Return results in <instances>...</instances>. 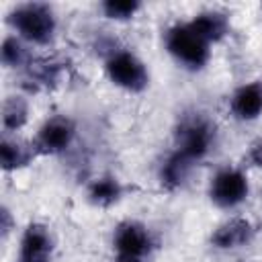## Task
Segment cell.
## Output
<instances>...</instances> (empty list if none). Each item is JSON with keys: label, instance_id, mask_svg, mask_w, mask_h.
Segmentation results:
<instances>
[{"label": "cell", "instance_id": "e0dca14e", "mask_svg": "<svg viewBox=\"0 0 262 262\" xmlns=\"http://www.w3.org/2000/svg\"><path fill=\"white\" fill-rule=\"evenodd\" d=\"M25 59H27V51L23 43L14 37H6L2 43V61L10 68H16V66H23Z\"/></svg>", "mask_w": 262, "mask_h": 262}, {"label": "cell", "instance_id": "52a82bcc", "mask_svg": "<svg viewBox=\"0 0 262 262\" xmlns=\"http://www.w3.org/2000/svg\"><path fill=\"white\" fill-rule=\"evenodd\" d=\"M113 244H115L117 256L143 258L151 248V237H149V231L141 223L125 221L115 229Z\"/></svg>", "mask_w": 262, "mask_h": 262}, {"label": "cell", "instance_id": "9c48e42d", "mask_svg": "<svg viewBox=\"0 0 262 262\" xmlns=\"http://www.w3.org/2000/svg\"><path fill=\"white\" fill-rule=\"evenodd\" d=\"M51 252V235L41 225H29L20 239V262H47Z\"/></svg>", "mask_w": 262, "mask_h": 262}, {"label": "cell", "instance_id": "2e32d148", "mask_svg": "<svg viewBox=\"0 0 262 262\" xmlns=\"http://www.w3.org/2000/svg\"><path fill=\"white\" fill-rule=\"evenodd\" d=\"M137 10H139V4L133 0H108L102 4V12L115 20H127Z\"/></svg>", "mask_w": 262, "mask_h": 262}, {"label": "cell", "instance_id": "ba28073f", "mask_svg": "<svg viewBox=\"0 0 262 262\" xmlns=\"http://www.w3.org/2000/svg\"><path fill=\"white\" fill-rule=\"evenodd\" d=\"M229 108L235 119L252 121L262 115V82H248L239 86L229 100Z\"/></svg>", "mask_w": 262, "mask_h": 262}, {"label": "cell", "instance_id": "4fadbf2b", "mask_svg": "<svg viewBox=\"0 0 262 262\" xmlns=\"http://www.w3.org/2000/svg\"><path fill=\"white\" fill-rule=\"evenodd\" d=\"M190 166L192 162L186 160L184 156H180L178 151H174L162 166V182L168 186V188H178L186 178H188V172H190Z\"/></svg>", "mask_w": 262, "mask_h": 262}, {"label": "cell", "instance_id": "7c38bea8", "mask_svg": "<svg viewBox=\"0 0 262 262\" xmlns=\"http://www.w3.org/2000/svg\"><path fill=\"white\" fill-rule=\"evenodd\" d=\"M119 196H121V184L111 176L96 178L88 186V199L98 207H108L117 203Z\"/></svg>", "mask_w": 262, "mask_h": 262}, {"label": "cell", "instance_id": "5b68a950", "mask_svg": "<svg viewBox=\"0 0 262 262\" xmlns=\"http://www.w3.org/2000/svg\"><path fill=\"white\" fill-rule=\"evenodd\" d=\"M248 190H250L248 178L237 168L219 170L213 176L211 186H209V194H211L213 203L223 209H233V207L242 205L248 196Z\"/></svg>", "mask_w": 262, "mask_h": 262}, {"label": "cell", "instance_id": "6da1fadb", "mask_svg": "<svg viewBox=\"0 0 262 262\" xmlns=\"http://www.w3.org/2000/svg\"><path fill=\"white\" fill-rule=\"evenodd\" d=\"M166 49L168 53L182 66L199 70L209 61L211 55V43L207 39H203L192 27L190 23H182V25H174L166 31L164 37Z\"/></svg>", "mask_w": 262, "mask_h": 262}, {"label": "cell", "instance_id": "5bb4252c", "mask_svg": "<svg viewBox=\"0 0 262 262\" xmlns=\"http://www.w3.org/2000/svg\"><path fill=\"white\" fill-rule=\"evenodd\" d=\"M27 117H29V108H27V102L18 96H10L6 102H4V113H2V121H4V127L10 129V131H16L20 129L25 123H27Z\"/></svg>", "mask_w": 262, "mask_h": 262}, {"label": "cell", "instance_id": "3957f363", "mask_svg": "<svg viewBox=\"0 0 262 262\" xmlns=\"http://www.w3.org/2000/svg\"><path fill=\"white\" fill-rule=\"evenodd\" d=\"M213 137H215V131L207 119L196 115L188 117L180 123L176 131V151L194 164L211 151Z\"/></svg>", "mask_w": 262, "mask_h": 262}, {"label": "cell", "instance_id": "8992f818", "mask_svg": "<svg viewBox=\"0 0 262 262\" xmlns=\"http://www.w3.org/2000/svg\"><path fill=\"white\" fill-rule=\"evenodd\" d=\"M74 139V125L66 117H51L45 121L37 133L35 147L43 154H59L70 147Z\"/></svg>", "mask_w": 262, "mask_h": 262}, {"label": "cell", "instance_id": "8fae6325", "mask_svg": "<svg viewBox=\"0 0 262 262\" xmlns=\"http://www.w3.org/2000/svg\"><path fill=\"white\" fill-rule=\"evenodd\" d=\"M190 27L209 43L219 41L227 33V16L221 12H201L190 20Z\"/></svg>", "mask_w": 262, "mask_h": 262}, {"label": "cell", "instance_id": "9a60e30c", "mask_svg": "<svg viewBox=\"0 0 262 262\" xmlns=\"http://www.w3.org/2000/svg\"><path fill=\"white\" fill-rule=\"evenodd\" d=\"M0 162L4 170H16L29 162V151L20 143L4 139L0 145Z\"/></svg>", "mask_w": 262, "mask_h": 262}, {"label": "cell", "instance_id": "7a4b0ae2", "mask_svg": "<svg viewBox=\"0 0 262 262\" xmlns=\"http://www.w3.org/2000/svg\"><path fill=\"white\" fill-rule=\"evenodd\" d=\"M10 23L23 39L37 45L49 43L55 33V16L47 4H20L10 14Z\"/></svg>", "mask_w": 262, "mask_h": 262}, {"label": "cell", "instance_id": "30bf717a", "mask_svg": "<svg viewBox=\"0 0 262 262\" xmlns=\"http://www.w3.org/2000/svg\"><path fill=\"white\" fill-rule=\"evenodd\" d=\"M250 237H252V225L246 219L235 217L217 227V231L213 233V244L217 248L231 250V248H239V246L248 244Z\"/></svg>", "mask_w": 262, "mask_h": 262}, {"label": "cell", "instance_id": "277c9868", "mask_svg": "<svg viewBox=\"0 0 262 262\" xmlns=\"http://www.w3.org/2000/svg\"><path fill=\"white\" fill-rule=\"evenodd\" d=\"M104 68H106L108 80L127 92H139L147 86L149 74H147L143 61L137 55H133L131 51H125V49L113 51L108 55Z\"/></svg>", "mask_w": 262, "mask_h": 262}, {"label": "cell", "instance_id": "d6986e66", "mask_svg": "<svg viewBox=\"0 0 262 262\" xmlns=\"http://www.w3.org/2000/svg\"><path fill=\"white\" fill-rule=\"evenodd\" d=\"M117 262H143V258H133V256H117Z\"/></svg>", "mask_w": 262, "mask_h": 262}, {"label": "cell", "instance_id": "ac0fdd59", "mask_svg": "<svg viewBox=\"0 0 262 262\" xmlns=\"http://www.w3.org/2000/svg\"><path fill=\"white\" fill-rule=\"evenodd\" d=\"M250 160L254 162V166L262 168V141H258V143L252 147V151H250Z\"/></svg>", "mask_w": 262, "mask_h": 262}]
</instances>
